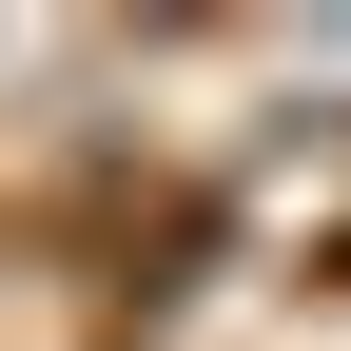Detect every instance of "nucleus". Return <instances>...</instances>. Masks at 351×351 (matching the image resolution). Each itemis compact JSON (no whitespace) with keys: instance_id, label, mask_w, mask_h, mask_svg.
<instances>
[{"instance_id":"f257e3e1","label":"nucleus","mask_w":351,"mask_h":351,"mask_svg":"<svg viewBox=\"0 0 351 351\" xmlns=\"http://www.w3.org/2000/svg\"><path fill=\"white\" fill-rule=\"evenodd\" d=\"M313 293H351V234H313Z\"/></svg>"}]
</instances>
